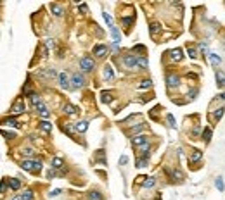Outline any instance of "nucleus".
Segmentation results:
<instances>
[{"label": "nucleus", "instance_id": "e433bc0d", "mask_svg": "<svg viewBox=\"0 0 225 200\" xmlns=\"http://www.w3.org/2000/svg\"><path fill=\"white\" fill-rule=\"evenodd\" d=\"M210 59H211V64L213 66H216V64H220V62H222V59L216 55V54H210Z\"/></svg>", "mask_w": 225, "mask_h": 200}, {"label": "nucleus", "instance_id": "bb28decb", "mask_svg": "<svg viewBox=\"0 0 225 200\" xmlns=\"http://www.w3.org/2000/svg\"><path fill=\"white\" fill-rule=\"evenodd\" d=\"M203 138H204V142H206V143L211 140V128H210V126H206L203 130Z\"/></svg>", "mask_w": 225, "mask_h": 200}, {"label": "nucleus", "instance_id": "7ed1b4c3", "mask_svg": "<svg viewBox=\"0 0 225 200\" xmlns=\"http://www.w3.org/2000/svg\"><path fill=\"white\" fill-rule=\"evenodd\" d=\"M137 61H139V55H135V54H125L123 55V62L125 66H127L128 69H133V67H137Z\"/></svg>", "mask_w": 225, "mask_h": 200}, {"label": "nucleus", "instance_id": "5701e85b", "mask_svg": "<svg viewBox=\"0 0 225 200\" xmlns=\"http://www.w3.org/2000/svg\"><path fill=\"white\" fill-rule=\"evenodd\" d=\"M76 107L75 105H71V104H66L64 105V114H66V116H73V114H76Z\"/></svg>", "mask_w": 225, "mask_h": 200}, {"label": "nucleus", "instance_id": "603ef678", "mask_svg": "<svg viewBox=\"0 0 225 200\" xmlns=\"http://www.w3.org/2000/svg\"><path fill=\"white\" fill-rule=\"evenodd\" d=\"M80 10H81V12H87V5L81 4V5H80Z\"/></svg>", "mask_w": 225, "mask_h": 200}, {"label": "nucleus", "instance_id": "39448f33", "mask_svg": "<svg viewBox=\"0 0 225 200\" xmlns=\"http://www.w3.org/2000/svg\"><path fill=\"white\" fill-rule=\"evenodd\" d=\"M10 112H12V114H23V112H24V102H23L21 97L14 102V105L10 107Z\"/></svg>", "mask_w": 225, "mask_h": 200}, {"label": "nucleus", "instance_id": "c85d7f7f", "mask_svg": "<svg viewBox=\"0 0 225 200\" xmlns=\"http://www.w3.org/2000/svg\"><path fill=\"white\" fill-rule=\"evenodd\" d=\"M23 95L24 97H31L33 93H31V83H30V79L26 81V85H24V88H23Z\"/></svg>", "mask_w": 225, "mask_h": 200}, {"label": "nucleus", "instance_id": "cd10ccee", "mask_svg": "<svg viewBox=\"0 0 225 200\" xmlns=\"http://www.w3.org/2000/svg\"><path fill=\"white\" fill-rule=\"evenodd\" d=\"M121 21H123V24H125V28H130V24H132L133 21H135V14H132V16H128V18H123L121 19Z\"/></svg>", "mask_w": 225, "mask_h": 200}, {"label": "nucleus", "instance_id": "864d4df0", "mask_svg": "<svg viewBox=\"0 0 225 200\" xmlns=\"http://www.w3.org/2000/svg\"><path fill=\"white\" fill-rule=\"evenodd\" d=\"M218 98H220V100H225V91H223V93H218Z\"/></svg>", "mask_w": 225, "mask_h": 200}, {"label": "nucleus", "instance_id": "9d476101", "mask_svg": "<svg viewBox=\"0 0 225 200\" xmlns=\"http://www.w3.org/2000/svg\"><path fill=\"white\" fill-rule=\"evenodd\" d=\"M106 54H107V47L106 45H95L94 47V55L95 57H106Z\"/></svg>", "mask_w": 225, "mask_h": 200}, {"label": "nucleus", "instance_id": "1a4fd4ad", "mask_svg": "<svg viewBox=\"0 0 225 200\" xmlns=\"http://www.w3.org/2000/svg\"><path fill=\"white\" fill-rule=\"evenodd\" d=\"M49 9H50V12H52L56 18H61V16H64V7H61V5H57V4H50Z\"/></svg>", "mask_w": 225, "mask_h": 200}, {"label": "nucleus", "instance_id": "b1692460", "mask_svg": "<svg viewBox=\"0 0 225 200\" xmlns=\"http://www.w3.org/2000/svg\"><path fill=\"white\" fill-rule=\"evenodd\" d=\"M9 186L12 188V190H19V188H21V181H19L18 178H9Z\"/></svg>", "mask_w": 225, "mask_h": 200}, {"label": "nucleus", "instance_id": "de8ad7c7", "mask_svg": "<svg viewBox=\"0 0 225 200\" xmlns=\"http://www.w3.org/2000/svg\"><path fill=\"white\" fill-rule=\"evenodd\" d=\"M127 162H128V157L127 155H121V157H119V164H121V166H125Z\"/></svg>", "mask_w": 225, "mask_h": 200}, {"label": "nucleus", "instance_id": "6ab92c4d", "mask_svg": "<svg viewBox=\"0 0 225 200\" xmlns=\"http://www.w3.org/2000/svg\"><path fill=\"white\" fill-rule=\"evenodd\" d=\"M101 102L102 104H111V102H113V93H111V91H102Z\"/></svg>", "mask_w": 225, "mask_h": 200}, {"label": "nucleus", "instance_id": "79ce46f5", "mask_svg": "<svg viewBox=\"0 0 225 200\" xmlns=\"http://www.w3.org/2000/svg\"><path fill=\"white\" fill-rule=\"evenodd\" d=\"M102 18H104V21H106L107 24H109V26H113V19H111V16H109L107 12H104V14H102Z\"/></svg>", "mask_w": 225, "mask_h": 200}, {"label": "nucleus", "instance_id": "0eeeda50", "mask_svg": "<svg viewBox=\"0 0 225 200\" xmlns=\"http://www.w3.org/2000/svg\"><path fill=\"white\" fill-rule=\"evenodd\" d=\"M69 78H68L66 73H59V85H61V88H64V90H69L71 85H69Z\"/></svg>", "mask_w": 225, "mask_h": 200}, {"label": "nucleus", "instance_id": "3c124183", "mask_svg": "<svg viewBox=\"0 0 225 200\" xmlns=\"http://www.w3.org/2000/svg\"><path fill=\"white\" fill-rule=\"evenodd\" d=\"M54 176H56V173H54V171H50V169L47 171V178H49V179H52Z\"/></svg>", "mask_w": 225, "mask_h": 200}, {"label": "nucleus", "instance_id": "412c9836", "mask_svg": "<svg viewBox=\"0 0 225 200\" xmlns=\"http://www.w3.org/2000/svg\"><path fill=\"white\" fill-rule=\"evenodd\" d=\"M38 126L42 131H45V133H50L52 131V124H50V121H40Z\"/></svg>", "mask_w": 225, "mask_h": 200}, {"label": "nucleus", "instance_id": "6e6552de", "mask_svg": "<svg viewBox=\"0 0 225 200\" xmlns=\"http://www.w3.org/2000/svg\"><path fill=\"white\" fill-rule=\"evenodd\" d=\"M166 173L170 174V178H172L173 181H182V179H184V173H182L180 169H166Z\"/></svg>", "mask_w": 225, "mask_h": 200}, {"label": "nucleus", "instance_id": "c03bdc74", "mask_svg": "<svg viewBox=\"0 0 225 200\" xmlns=\"http://www.w3.org/2000/svg\"><path fill=\"white\" fill-rule=\"evenodd\" d=\"M54 45H56V43H54V40H52V38L45 40V47H47V48H54Z\"/></svg>", "mask_w": 225, "mask_h": 200}, {"label": "nucleus", "instance_id": "4468645a", "mask_svg": "<svg viewBox=\"0 0 225 200\" xmlns=\"http://www.w3.org/2000/svg\"><path fill=\"white\" fill-rule=\"evenodd\" d=\"M109 31H111V35H113V38H115V43H119L121 42V33L118 31V28L113 24V26H109Z\"/></svg>", "mask_w": 225, "mask_h": 200}, {"label": "nucleus", "instance_id": "473e14b6", "mask_svg": "<svg viewBox=\"0 0 225 200\" xmlns=\"http://www.w3.org/2000/svg\"><path fill=\"white\" fill-rule=\"evenodd\" d=\"M4 124H9L10 128H19V122L16 121V119H12V118H9V119H5V121H4Z\"/></svg>", "mask_w": 225, "mask_h": 200}, {"label": "nucleus", "instance_id": "72a5a7b5", "mask_svg": "<svg viewBox=\"0 0 225 200\" xmlns=\"http://www.w3.org/2000/svg\"><path fill=\"white\" fill-rule=\"evenodd\" d=\"M7 186H9V178H4V179H2V188H0L2 195H5V193H7Z\"/></svg>", "mask_w": 225, "mask_h": 200}, {"label": "nucleus", "instance_id": "20e7f679", "mask_svg": "<svg viewBox=\"0 0 225 200\" xmlns=\"http://www.w3.org/2000/svg\"><path fill=\"white\" fill-rule=\"evenodd\" d=\"M71 83H73V88H81V86H85V78H83V74L75 73L73 76H71Z\"/></svg>", "mask_w": 225, "mask_h": 200}, {"label": "nucleus", "instance_id": "f03ea898", "mask_svg": "<svg viewBox=\"0 0 225 200\" xmlns=\"http://www.w3.org/2000/svg\"><path fill=\"white\" fill-rule=\"evenodd\" d=\"M80 67H81L83 73H92L94 67H95V62H94V59L90 55H85L80 59Z\"/></svg>", "mask_w": 225, "mask_h": 200}, {"label": "nucleus", "instance_id": "8fccbe9b", "mask_svg": "<svg viewBox=\"0 0 225 200\" xmlns=\"http://www.w3.org/2000/svg\"><path fill=\"white\" fill-rule=\"evenodd\" d=\"M2 135H4V136H7V138H14V133H7V131H5V130H2Z\"/></svg>", "mask_w": 225, "mask_h": 200}, {"label": "nucleus", "instance_id": "2eb2a0df", "mask_svg": "<svg viewBox=\"0 0 225 200\" xmlns=\"http://www.w3.org/2000/svg\"><path fill=\"white\" fill-rule=\"evenodd\" d=\"M75 128L76 131H80V133H85V131L88 130V122L87 121H78V122H75Z\"/></svg>", "mask_w": 225, "mask_h": 200}, {"label": "nucleus", "instance_id": "a18cd8bd", "mask_svg": "<svg viewBox=\"0 0 225 200\" xmlns=\"http://www.w3.org/2000/svg\"><path fill=\"white\" fill-rule=\"evenodd\" d=\"M44 74H45V76H49V78H54V76H56V71H54V69H47Z\"/></svg>", "mask_w": 225, "mask_h": 200}, {"label": "nucleus", "instance_id": "37998d69", "mask_svg": "<svg viewBox=\"0 0 225 200\" xmlns=\"http://www.w3.org/2000/svg\"><path fill=\"white\" fill-rule=\"evenodd\" d=\"M166 119H168V124H170L172 128H175V118H173L172 114H168V116H166Z\"/></svg>", "mask_w": 225, "mask_h": 200}, {"label": "nucleus", "instance_id": "dca6fc26", "mask_svg": "<svg viewBox=\"0 0 225 200\" xmlns=\"http://www.w3.org/2000/svg\"><path fill=\"white\" fill-rule=\"evenodd\" d=\"M170 59L175 62H178L182 59V50L180 48H173V50H170Z\"/></svg>", "mask_w": 225, "mask_h": 200}, {"label": "nucleus", "instance_id": "49530a36", "mask_svg": "<svg viewBox=\"0 0 225 200\" xmlns=\"http://www.w3.org/2000/svg\"><path fill=\"white\" fill-rule=\"evenodd\" d=\"M133 50H135V52H144V50H146V47H144V45H135V47H133Z\"/></svg>", "mask_w": 225, "mask_h": 200}, {"label": "nucleus", "instance_id": "f704fd0d", "mask_svg": "<svg viewBox=\"0 0 225 200\" xmlns=\"http://www.w3.org/2000/svg\"><path fill=\"white\" fill-rule=\"evenodd\" d=\"M223 112H225V109H223V107H220V109H216V112L213 114V119H215V121H220V118L223 116Z\"/></svg>", "mask_w": 225, "mask_h": 200}, {"label": "nucleus", "instance_id": "a211bd4d", "mask_svg": "<svg viewBox=\"0 0 225 200\" xmlns=\"http://www.w3.org/2000/svg\"><path fill=\"white\" fill-rule=\"evenodd\" d=\"M104 79H107V81H113L115 79V73H113V67L111 66L104 67Z\"/></svg>", "mask_w": 225, "mask_h": 200}, {"label": "nucleus", "instance_id": "a878e982", "mask_svg": "<svg viewBox=\"0 0 225 200\" xmlns=\"http://www.w3.org/2000/svg\"><path fill=\"white\" fill-rule=\"evenodd\" d=\"M139 67H142V69H147V66H149V62H147V59L144 55H139V61H137Z\"/></svg>", "mask_w": 225, "mask_h": 200}, {"label": "nucleus", "instance_id": "ea45409f", "mask_svg": "<svg viewBox=\"0 0 225 200\" xmlns=\"http://www.w3.org/2000/svg\"><path fill=\"white\" fill-rule=\"evenodd\" d=\"M187 54H189L190 59H196V57H198V52H196L192 47H187Z\"/></svg>", "mask_w": 225, "mask_h": 200}, {"label": "nucleus", "instance_id": "5fc2aeb1", "mask_svg": "<svg viewBox=\"0 0 225 200\" xmlns=\"http://www.w3.org/2000/svg\"><path fill=\"white\" fill-rule=\"evenodd\" d=\"M12 200H23V198H21V195H18V197H14Z\"/></svg>", "mask_w": 225, "mask_h": 200}, {"label": "nucleus", "instance_id": "09e8293b", "mask_svg": "<svg viewBox=\"0 0 225 200\" xmlns=\"http://www.w3.org/2000/svg\"><path fill=\"white\" fill-rule=\"evenodd\" d=\"M59 193H61V190H59V188H56V190H52V191L49 193V197H57Z\"/></svg>", "mask_w": 225, "mask_h": 200}, {"label": "nucleus", "instance_id": "c9c22d12", "mask_svg": "<svg viewBox=\"0 0 225 200\" xmlns=\"http://www.w3.org/2000/svg\"><path fill=\"white\" fill-rule=\"evenodd\" d=\"M215 185H216V188H218V191H223V190H225V185H223V178H216Z\"/></svg>", "mask_w": 225, "mask_h": 200}, {"label": "nucleus", "instance_id": "a19ab883", "mask_svg": "<svg viewBox=\"0 0 225 200\" xmlns=\"http://www.w3.org/2000/svg\"><path fill=\"white\" fill-rule=\"evenodd\" d=\"M146 166H147V159L142 157V159H139V161H137V167H139V169H140V167H146Z\"/></svg>", "mask_w": 225, "mask_h": 200}, {"label": "nucleus", "instance_id": "4be33fe9", "mask_svg": "<svg viewBox=\"0 0 225 200\" xmlns=\"http://www.w3.org/2000/svg\"><path fill=\"white\" fill-rule=\"evenodd\" d=\"M216 85L218 86H225V74L222 73V71H216Z\"/></svg>", "mask_w": 225, "mask_h": 200}, {"label": "nucleus", "instance_id": "f257e3e1", "mask_svg": "<svg viewBox=\"0 0 225 200\" xmlns=\"http://www.w3.org/2000/svg\"><path fill=\"white\" fill-rule=\"evenodd\" d=\"M21 167L24 171H30V173H33V174H38L40 171H42V162H40V161H30V159H26V161L21 162Z\"/></svg>", "mask_w": 225, "mask_h": 200}, {"label": "nucleus", "instance_id": "4c0bfd02", "mask_svg": "<svg viewBox=\"0 0 225 200\" xmlns=\"http://www.w3.org/2000/svg\"><path fill=\"white\" fill-rule=\"evenodd\" d=\"M152 86V81L151 79H142V83H140V88L144 90V88H151Z\"/></svg>", "mask_w": 225, "mask_h": 200}, {"label": "nucleus", "instance_id": "2f4dec72", "mask_svg": "<svg viewBox=\"0 0 225 200\" xmlns=\"http://www.w3.org/2000/svg\"><path fill=\"white\" fill-rule=\"evenodd\" d=\"M159 30H161V24H159V22H152V24H151V28H149V31H151V35H152V36H154Z\"/></svg>", "mask_w": 225, "mask_h": 200}, {"label": "nucleus", "instance_id": "7c9ffc66", "mask_svg": "<svg viewBox=\"0 0 225 200\" xmlns=\"http://www.w3.org/2000/svg\"><path fill=\"white\" fill-rule=\"evenodd\" d=\"M21 198L23 200H33L35 198V195H33V190H26L21 193Z\"/></svg>", "mask_w": 225, "mask_h": 200}, {"label": "nucleus", "instance_id": "c756f323", "mask_svg": "<svg viewBox=\"0 0 225 200\" xmlns=\"http://www.w3.org/2000/svg\"><path fill=\"white\" fill-rule=\"evenodd\" d=\"M30 100H31V105H33V107L42 104V98H40V95H36V93H33V95L30 97Z\"/></svg>", "mask_w": 225, "mask_h": 200}, {"label": "nucleus", "instance_id": "393cba45", "mask_svg": "<svg viewBox=\"0 0 225 200\" xmlns=\"http://www.w3.org/2000/svg\"><path fill=\"white\" fill-rule=\"evenodd\" d=\"M156 185V179L154 178H146L144 181H142V186L144 188H152Z\"/></svg>", "mask_w": 225, "mask_h": 200}, {"label": "nucleus", "instance_id": "9b49d317", "mask_svg": "<svg viewBox=\"0 0 225 200\" xmlns=\"http://www.w3.org/2000/svg\"><path fill=\"white\" fill-rule=\"evenodd\" d=\"M35 109L38 110V114H40V116H42V118H44V119H47V118H49V116H50V110L47 109V105H45L44 102H42V104H40V105H36Z\"/></svg>", "mask_w": 225, "mask_h": 200}, {"label": "nucleus", "instance_id": "f8f14e48", "mask_svg": "<svg viewBox=\"0 0 225 200\" xmlns=\"http://www.w3.org/2000/svg\"><path fill=\"white\" fill-rule=\"evenodd\" d=\"M87 198L88 200H104V195L99 190H90L87 193Z\"/></svg>", "mask_w": 225, "mask_h": 200}, {"label": "nucleus", "instance_id": "58836bf2", "mask_svg": "<svg viewBox=\"0 0 225 200\" xmlns=\"http://www.w3.org/2000/svg\"><path fill=\"white\" fill-rule=\"evenodd\" d=\"M21 152L24 154V155H26V157H33V154H35V150H33V148H30V147H26V148H23Z\"/></svg>", "mask_w": 225, "mask_h": 200}, {"label": "nucleus", "instance_id": "f3484780", "mask_svg": "<svg viewBox=\"0 0 225 200\" xmlns=\"http://www.w3.org/2000/svg\"><path fill=\"white\" fill-rule=\"evenodd\" d=\"M201 159H203V152H201V150H192V155H190L189 162L196 164V162H199Z\"/></svg>", "mask_w": 225, "mask_h": 200}, {"label": "nucleus", "instance_id": "423d86ee", "mask_svg": "<svg viewBox=\"0 0 225 200\" xmlns=\"http://www.w3.org/2000/svg\"><path fill=\"white\" fill-rule=\"evenodd\" d=\"M166 83H168V88H177L178 85H180V78H178L177 74H168Z\"/></svg>", "mask_w": 225, "mask_h": 200}, {"label": "nucleus", "instance_id": "ddd939ff", "mask_svg": "<svg viewBox=\"0 0 225 200\" xmlns=\"http://www.w3.org/2000/svg\"><path fill=\"white\" fill-rule=\"evenodd\" d=\"M132 143L133 145H146L147 143V136L146 135H137V136H132Z\"/></svg>", "mask_w": 225, "mask_h": 200}, {"label": "nucleus", "instance_id": "aec40b11", "mask_svg": "<svg viewBox=\"0 0 225 200\" xmlns=\"http://www.w3.org/2000/svg\"><path fill=\"white\" fill-rule=\"evenodd\" d=\"M62 166H64V159H61V157L52 159V169H62Z\"/></svg>", "mask_w": 225, "mask_h": 200}]
</instances>
